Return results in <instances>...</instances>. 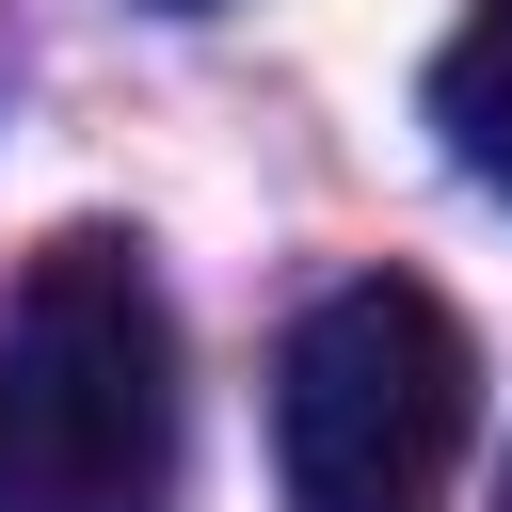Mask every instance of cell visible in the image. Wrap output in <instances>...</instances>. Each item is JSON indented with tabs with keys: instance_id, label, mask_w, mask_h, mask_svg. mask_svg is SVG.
<instances>
[{
	"instance_id": "6da1fadb",
	"label": "cell",
	"mask_w": 512,
	"mask_h": 512,
	"mask_svg": "<svg viewBox=\"0 0 512 512\" xmlns=\"http://www.w3.org/2000/svg\"><path fill=\"white\" fill-rule=\"evenodd\" d=\"M176 496V304L128 240H48L0 304V512Z\"/></svg>"
},
{
	"instance_id": "7a4b0ae2",
	"label": "cell",
	"mask_w": 512,
	"mask_h": 512,
	"mask_svg": "<svg viewBox=\"0 0 512 512\" xmlns=\"http://www.w3.org/2000/svg\"><path fill=\"white\" fill-rule=\"evenodd\" d=\"M480 432V352L416 272H352L272 352V480L288 512H432Z\"/></svg>"
},
{
	"instance_id": "3957f363",
	"label": "cell",
	"mask_w": 512,
	"mask_h": 512,
	"mask_svg": "<svg viewBox=\"0 0 512 512\" xmlns=\"http://www.w3.org/2000/svg\"><path fill=\"white\" fill-rule=\"evenodd\" d=\"M432 128H448V160L512 208V0H480V16L432 48Z\"/></svg>"
},
{
	"instance_id": "277c9868",
	"label": "cell",
	"mask_w": 512,
	"mask_h": 512,
	"mask_svg": "<svg viewBox=\"0 0 512 512\" xmlns=\"http://www.w3.org/2000/svg\"><path fill=\"white\" fill-rule=\"evenodd\" d=\"M160 16H208V0H160Z\"/></svg>"
},
{
	"instance_id": "5b68a950",
	"label": "cell",
	"mask_w": 512,
	"mask_h": 512,
	"mask_svg": "<svg viewBox=\"0 0 512 512\" xmlns=\"http://www.w3.org/2000/svg\"><path fill=\"white\" fill-rule=\"evenodd\" d=\"M496 512H512V496H496Z\"/></svg>"
}]
</instances>
